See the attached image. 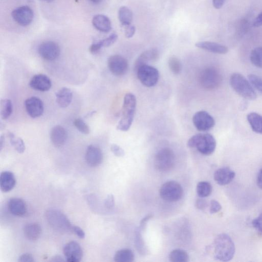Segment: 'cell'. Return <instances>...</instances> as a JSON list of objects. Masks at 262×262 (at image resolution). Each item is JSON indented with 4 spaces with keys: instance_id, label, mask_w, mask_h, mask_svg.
<instances>
[{
    "instance_id": "6",
    "label": "cell",
    "mask_w": 262,
    "mask_h": 262,
    "mask_svg": "<svg viewBox=\"0 0 262 262\" xmlns=\"http://www.w3.org/2000/svg\"><path fill=\"white\" fill-rule=\"evenodd\" d=\"M175 155L171 149L163 148L160 150L154 157V166L159 171L168 172L174 167Z\"/></svg>"
},
{
    "instance_id": "9",
    "label": "cell",
    "mask_w": 262,
    "mask_h": 262,
    "mask_svg": "<svg viewBox=\"0 0 262 262\" xmlns=\"http://www.w3.org/2000/svg\"><path fill=\"white\" fill-rule=\"evenodd\" d=\"M221 82V75L214 68L206 69L202 72L200 77V82L201 86L208 90L217 88Z\"/></svg>"
},
{
    "instance_id": "28",
    "label": "cell",
    "mask_w": 262,
    "mask_h": 262,
    "mask_svg": "<svg viewBox=\"0 0 262 262\" xmlns=\"http://www.w3.org/2000/svg\"><path fill=\"white\" fill-rule=\"evenodd\" d=\"M135 254L132 250L128 248L122 249L117 251L114 259L117 262H132L135 260Z\"/></svg>"
},
{
    "instance_id": "23",
    "label": "cell",
    "mask_w": 262,
    "mask_h": 262,
    "mask_svg": "<svg viewBox=\"0 0 262 262\" xmlns=\"http://www.w3.org/2000/svg\"><path fill=\"white\" fill-rule=\"evenodd\" d=\"M16 179L14 174L10 171H4L0 176V187L4 192L11 191L15 187Z\"/></svg>"
},
{
    "instance_id": "2",
    "label": "cell",
    "mask_w": 262,
    "mask_h": 262,
    "mask_svg": "<svg viewBox=\"0 0 262 262\" xmlns=\"http://www.w3.org/2000/svg\"><path fill=\"white\" fill-rule=\"evenodd\" d=\"M137 103V98L134 94L128 93L125 94L121 117L117 126L118 130L126 132L132 125L136 114Z\"/></svg>"
},
{
    "instance_id": "22",
    "label": "cell",
    "mask_w": 262,
    "mask_h": 262,
    "mask_svg": "<svg viewBox=\"0 0 262 262\" xmlns=\"http://www.w3.org/2000/svg\"><path fill=\"white\" fill-rule=\"evenodd\" d=\"M73 98L72 91L68 88H62L56 93V101L61 108H67L70 105Z\"/></svg>"
},
{
    "instance_id": "43",
    "label": "cell",
    "mask_w": 262,
    "mask_h": 262,
    "mask_svg": "<svg viewBox=\"0 0 262 262\" xmlns=\"http://www.w3.org/2000/svg\"><path fill=\"white\" fill-rule=\"evenodd\" d=\"M222 209L220 204L215 200H212L210 203V212L211 214H216L220 212Z\"/></svg>"
},
{
    "instance_id": "15",
    "label": "cell",
    "mask_w": 262,
    "mask_h": 262,
    "mask_svg": "<svg viewBox=\"0 0 262 262\" xmlns=\"http://www.w3.org/2000/svg\"><path fill=\"white\" fill-rule=\"evenodd\" d=\"M25 106L28 114L32 118H36L42 115L44 105L39 98L31 97L25 101Z\"/></svg>"
},
{
    "instance_id": "30",
    "label": "cell",
    "mask_w": 262,
    "mask_h": 262,
    "mask_svg": "<svg viewBox=\"0 0 262 262\" xmlns=\"http://www.w3.org/2000/svg\"><path fill=\"white\" fill-rule=\"evenodd\" d=\"M169 260L172 262H187L189 260V257L186 251L177 249L170 253Z\"/></svg>"
},
{
    "instance_id": "42",
    "label": "cell",
    "mask_w": 262,
    "mask_h": 262,
    "mask_svg": "<svg viewBox=\"0 0 262 262\" xmlns=\"http://www.w3.org/2000/svg\"><path fill=\"white\" fill-rule=\"evenodd\" d=\"M105 207L108 210L113 209L115 206V199L112 194H109L104 203Z\"/></svg>"
},
{
    "instance_id": "10",
    "label": "cell",
    "mask_w": 262,
    "mask_h": 262,
    "mask_svg": "<svg viewBox=\"0 0 262 262\" xmlns=\"http://www.w3.org/2000/svg\"><path fill=\"white\" fill-rule=\"evenodd\" d=\"M192 122L195 127L201 132H206L215 125L214 118L205 111L196 112L192 117Z\"/></svg>"
},
{
    "instance_id": "36",
    "label": "cell",
    "mask_w": 262,
    "mask_h": 262,
    "mask_svg": "<svg viewBox=\"0 0 262 262\" xmlns=\"http://www.w3.org/2000/svg\"><path fill=\"white\" fill-rule=\"evenodd\" d=\"M169 67L172 73L176 75H179L182 71V64L180 60L175 56L170 57L168 61Z\"/></svg>"
},
{
    "instance_id": "41",
    "label": "cell",
    "mask_w": 262,
    "mask_h": 262,
    "mask_svg": "<svg viewBox=\"0 0 262 262\" xmlns=\"http://www.w3.org/2000/svg\"><path fill=\"white\" fill-rule=\"evenodd\" d=\"M252 225L258 233L262 235V213L252 220Z\"/></svg>"
},
{
    "instance_id": "31",
    "label": "cell",
    "mask_w": 262,
    "mask_h": 262,
    "mask_svg": "<svg viewBox=\"0 0 262 262\" xmlns=\"http://www.w3.org/2000/svg\"><path fill=\"white\" fill-rule=\"evenodd\" d=\"M212 186L208 182L202 181L196 185V192L201 198H206L209 196L212 192Z\"/></svg>"
},
{
    "instance_id": "19",
    "label": "cell",
    "mask_w": 262,
    "mask_h": 262,
    "mask_svg": "<svg viewBox=\"0 0 262 262\" xmlns=\"http://www.w3.org/2000/svg\"><path fill=\"white\" fill-rule=\"evenodd\" d=\"M29 85L33 89L45 92L50 89L52 83L50 79L47 76L40 74L33 77Z\"/></svg>"
},
{
    "instance_id": "21",
    "label": "cell",
    "mask_w": 262,
    "mask_h": 262,
    "mask_svg": "<svg viewBox=\"0 0 262 262\" xmlns=\"http://www.w3.org/2000/svg\"><path fill=\"white\" fill-rule=\"evenodd\" d=\"M8 208L10 213L15 216L23 217L27 213V206L22 199L14 198L8 203Z\"/></svg>"
},
{
    "instance_id": "14",
    "label": "cell",
    "mask_w": 262,
    "mask_h": 262,
    "mask_svg": "<svg viewBox=\"0 0 262 262\" xmlns=\"http://www.w3.org/2000/svg\"><path fill=\"white\" fill-rule=\"evenodd\" d=\"M63 252L67 260L70 262H79L83 256L82 248L76 241H71L66 244Z\"/></svg>"
},
{
    "instance_id": "44",
    "label": "cell",
    "mask_w": 262,
    "mask_h": 262,
    "mask_svg": "<svg viewBox=\"0 0 262 262\" xmlns=\"http://www.w3.org/2000/svg\"><path fill=\"white\" fill-rule=\"evenodd\" d=\"M111 150L115 156L118 157H123L125 155L124 150L116 144L112 145Z\"/></svg>"
},
{
    "instance_id": "53",
    "label": "cell",
    "mask_w": 262,
    "mask_h": 262,
    "mask_svg": "<svg viewBox=\"0 0 262 262\" xmlns=\"http://www.w3.org/2000/svg\"><path fill=\"white\" fill-rule=\"evenodd\" d=\"M5 144V138L3 136L0 138V151H2Z\"/></svg>"
},
{
    "instance_id": "55",
    "label": "cell",
    "mask_w": 262,
    "mask_h": 262,
    "mask_svg": "<svg viewBox=\"0 0 262 262\" xmlns=\"http://www.w3.org/2000/svg\"><path fill=\"white\" fill-rule=\"evenodd\" d=\"M40 1L46 3H51L53 2L54 0H40Z\"/></svg>"
},
{
    "instance_id": "39",
    "label": "cell",
    "mask_w": 262,
    "mask_h": 262,
    "mask_svg": "<svg viewBox=\"0 0 262 262\" xmlns=\"http://www.w3.org/2000/svg\"><path fill=\"white\" fill-rule=\"evenodd\" d=\"M118 39V36L117 34H111L108 38L100 41L97 42L98 46H99L102 49L103 47H108L114 44Z\"/></svg>"
},
{
    "instance_id": "1",
    "label": "cell",
    "mask_w": 262,
    "mask_h": 262,
    "mask_svg": "<svg viewBox=\"0 0 262 262\" xmlns=\"http://www.w3.org/2000/svg\"><path fill=\"white\" fill-rule=\"evenodd\" d=\"M212 249L214 257L222 261L232 260L236 251L234 242L225 234H220L215 238Z\"/></svg>"
},
{
    "instance_id": "8",
    "label": "cell",
    "mask_w": 262,
    "mask_h": 262,
    "mask_svg": "<svg viewBox=\"0 0 262 262\" xmlns=\"http://www.w3.org/2000/svg\"><path fill=\"white\" fill-rule=\"evenodd\" d=\"M137 72L139 80L147 87H154L158 82L159 72L156 68L150 65L142 66L137 70Z\"/></svg>"
},
{
    "instance_id": "45",
    "label": "cell",
    "mask_w": 262,
    "mask_h": 262,
    "mask_svg": "<svg viewBox=\"0 0 262 262\" xmlns=\"http://www.w3.org/2000/svg\"><path fill=\"white\" fill-rule=\"evenodd\" d=\"M195 206L196 208L199 210H204L208 208V204L203 198H201L196 201L195 202Z\"/></svg>"
},
{
    "instance_id": "12",
    "label": "cell",
    "mask_w": 262,
    "mask_h": 262,
    "mask_svg": "<svg viewBox=\"0 0 262 262\" xmlns=\"http://www.w3.org/2000/svg\"><path fill=\"white\" fill-rule=\"evenodd\" d=\"M14 21L22 26L29 25L34 18V13L32 9L27 6H22L14 10L12 13Z\"/></svg>"
},
{
    "instance_id": "48",
    "label": "cell",
    "mask_w": 262,
    "mask_h": 262,
    "mask_svg": "<svg viewBox=\"0 0 262 262\" xmlns=\"http://www.w3.org/2000/svg\"><path fill=\"white\" fill-rule=\"evenodd\" d=\"M253 25L255 27H258L262 26V12L257 15L254 21Z\"/></svg>"
},
{
    "instance_id": "52",
    "label": "cell",
    "mask_w": 262,
    "mask_h": 262,
    "mask_svg": "<svg viewBox=\"0 0 262 262\" xmlns=\"http://www.w3.org/2000/svg\"><path fill=\"white\" fill-rule=\"evenodd\" d=\"M51 261H64V259L62 257V256L57 255L53 256L52 258H51V259L50 260Z\"/></svg>"
},
{
    "instance_id": "4",
    "label": "cell",
    "mask_w": 262,
    "mask_h": 262,
    "mask_svg": "<svg viewBox=\"0 0 262 262\" xmlns=\"http://www.w3.org/2000/svg\"><path fill=\"white\" fill-rule=\"evenodd\" d=\"M46 219L54 230L60 233L73 231V226L63 213L56 209H49L45 213Z\"/></svg>"
},
{
    "instance_id": "3",
    "label": "cell",
    "mask_w": 262,
    "mask_h": 262,
    "mask_svg": "<svg viewBox=\"0 0 262 262\" xmlns=\"http://www.w3.org/2000/svg\"><path fill=\"white\" fill-rule=\"evenodd\" d=\"M187 145L190 148H196L204 155H212L217 146L214 137L209 134H200L192 137L188 141Z\"/></svg>"
},
{
    "instance_id": "54",
    "label": "cell",
    "mask_w": 262,
    "mask_h": 262,
    "mask_svg": "<svg viewBox=\"0 0 262 262\" xmlns=\"http://www.w3.org/2000/svg\"><path fill=\"white\" fill-rule=\"evenodd\" d=\"M90 1L95 4H99L103 1V0H90Z\"/></svg>"
},
{
    "instance_id": "47",
    "label": "cell",
    "mask_w": 262,
    "mask_h": 262,
    "mask_svg": "<svg viewBox=\"0 0 262 262\" xmlns=\"http://www.w3.org/2000/svg\"><path fill=\"white\" fill-rule=\"evenodd\" d=\"M73 232L80 239H84L85 238V233L81 227L74 226L73 227Z\"/></svg>"
},
{
    "instance_id": "18",
    "label": "cell",
    "mask_w": 262,
    "mask_h": 262,
    "mask_svg": "<svg viewBox=\"0 0 262 262\" xmlns=\"http://www.w3.org/2000/svg\"><path fill=\"white\" fill-rule=\"evenodd\" d=\"M235 177V172L230 168L227 167L218 169L214 174L215 181L221 186L231 183Z\"/></svg>"
},
{
    "instance_id": "33",
    "label": "cell",
    "mask_w": 262,
    "mask_h": 262,
    "mask_svg": "<svg viewBox=\"0 0 262 262\" xmlns=\"http://www.w3.org/2000/svg\"><path fill=\"white\" fill-rule=\"evenodd\" d=\"M250 59L255 67L262 69V47L253 49L250 53Z\"/></svg>"
},
{
    "instance_id": "51",
    "label": "cell",
    "mask_w": 262,
    "mask_h": 262,
    "mask_svg": "<svg viewBox=\"0 0 262 262\" xmlns=\"http://www.w3.org/2000/svg\"><path fill=\"white\" fill-rule=\"evenodd\" d=\"M256 183L258 187L262 189V168L260 170L257 174Z\"/></svg>"
},
{
    "instance_id": "29",
    "label": "cell",
    "mask_w": 262,
    "mask_h": 262,
    "mask_svg": "<svg viewBox=\"0 0 262 262\" xmlns=\"http://www.w3.org/2000/svg\"><path fill=\"white\" fill-rule=\"evenodd\" d=\"M118 18L122 26L131 24L133 20V14L128 8L121 7L118 11Z\"/></svg>"
},
{
    "instance_id": "46",
    "label": "cell",
    "mask_w": 262,
    "mask_h": 262,
    "mask_svg": "<svg viewBox=\"0 0 262 262\" xmlns=\"http://www.w3.org/2000/svg\"><path fill=\"white\" fill-rule=\"evenodd\" d=\"M18 261L20 262H34L35 260L31 254L24 253L20 256Z\"/></svg>"
},
{
    "instance_id": "32",
    "label": "cell",
    "mask_w": 262,
    "mask_h": 262,
    "mask_svg": "<svg viewBox=\"0 0 262 262\" xmlns=\"http://www.w3.org/2000/svg\"><path fill=\"white\" fill-rule=\"evenodd\" d=\"M1 116L3 119H8L13 111L12 101L9 99L3 100L1 102Z\"/></svg>"
},
{
    "instance_id": "40",
    "label": "cell",
    "mask_w": 262,
    "mask_h": 262,
    "mask_svg": "<svg viewBox=\"0 0 262 262\" xmlns=\"http://www.w3.org/2000/svg\"><path fill=\"white\" fill-rule=\"evenodd\" d=\"M124 28L125 36L127 38H131L135 34L136 28L134 25L129 24L122 26Z\"/></svg>"
},
{
    "instance_id": "37",
    "label": "cell",
    "mask_w": 262,
    "mask_h": 262,
    "mask_svg": "<svg viewBox=\"0 0 262 262\" xmlns=\"http://www.w3.org/2000/svg\"><path fill=\"white\" fill-rule=\"evenodd\" d=\"M248 78L252 86L262 94V77L251 74L248 76Z\"/></svg>"
},
{
    "instance_id": "13",
    "label": "cell",
    "mask_w": 262,
    "mask_h": 262,
    "mask_svg": "<svg viewBox=\"0 0 262 262\" xmlns=\"http://www.w3.org/2000/svg\"><path fill=\"white\" fill-rule=\"evenodd\" d=\"M38 51L40 56L45 60L52 61L57 59L60 55L59 45L53 41H45L40 44Z\"/></svg>"
},
{
    "instance_id": "50",
    "label": "cell",
    "mask_w": 262,
    "mask_h": 262,
    "mask_svg": "<svg viewBox=\"0 0 262 262\" xmlns=\"http://www.w3.org/2000/svg\"><path fill=\"white\" fill-rule=\"evenodd\" d=\"M153 217L152 215H149L148 216L146 217L145 218L141 221V225L140 228L142 231L144 230L145 228L146 225L147 224L148 221Z\"/></svg>"
},
{
    "instance_id": "49",
    "label": "cell",
    "mask_w": 262,
    "mask_h": 262,
    "mask_svg": "<svg viewBox=\"0 0 262 262\" xmlns=\"http://www.w3.org/2000/svg\"><path fill=\"white\" fill-rule=\"evenodd\" d=\"M225 0H213V4L216 9H221L224 5Z\"/></svg>"
},
{
    "instance_id": "7",
    "label": "cell",
    "mask_w": 262,
    "mask_h": 262,
    "mask_svg": "<svg viewBox=\"0 0 262 262\" xmlns=\"http://www.w3.org/2000/svg\"><path fill=\"white\" fill-rule=\"evenodd\" d=\"M161 198L167 202L174 203L180 200L183 194L181 185L175 181H170L164 183L159 191Z\"/></svg>"
},
{
    "instance_id": "17",
    "label": "cell",
    "mask_w": 262,
    "mask_h": 262,
    "mask_svg": "<svg viewBox=\"0 0 262 262\" xmlns=\"http://www.w3.org/2000/svg\"><path fill=\"white\" fill-rule=\"evenodd\" d=\"M68 139L67 130L61 126L53 127L50 133V139L52 144L56 148H60L67 143Z\"/></svg>"
},
{
    "instance_id": "11",
    "label": "cell",
    "mask_w": 262,
    "mask_h": 262,
    "mask_svg": "<svg viewBox=\"0 0 262 262\" xmlns=\"http://www.w3.org/2000/svg\"><path fill=\"white\" fill-rule=\"evenodd\" d=\"M108 66L110 72L117 77L124 76L128 69L127 60L119 55L111 56L108 60Z\"/></svg>"
},
{
    "instance_id": "5",
    "label": "cell",
    "mask_w": 262,
    "mask_h": 262,
    "mask_svg": "<svg viewBox=\"0 0 262 262\" xmlns=\"http://www.w3.org/2000/svg\"><path fill=\"white\" fill-rule=\"evenodd\" d=\"M229 83L234 90L245 99L255 100L256 94L250 83L242 75L235 73L232 75Z\"/></svg>"
},
{
    "instance_id": "38",
    "label": "cell",
    "mask_w": 262,
    "mask_h": 262,
    "mask_svg": "<svg viewBox=\"0 0 262 262\" xmlns=\"http://www.w3.org/2000/svg\"><path fill=\"white\" fill-rule=\"evenodd\" d=\"M74 124L80 133L84 135L90 134L89 126L81 118H77L74 121Z\"/></svg>"
},
{
    "instance_id": "20",
    "label": "cell",
    "mask_w": 262,
    "mask_h": 262,
    "mask_svg": "<svg viewBox=\"0 0 262 262\" xmlns=\"http://www.w3.org/2000/svg\"><path fill=\"white\" fill-rule=\"evenodd\" d=\"M159 57V51L156 48H151L143 52L137 58L135 63L137 71L142 66L148 64L150 62L157 61Z\"/></svg>"
},
{
    "instance_id": "27",
    "label": "cell",
    "mask_w": 262,
    "mask_h": 262,
    "mask_svg": "<svg viewBox=\"0 0 262 262\" xmlns=\"http://www.w3.org/2000/svg\"><path fill=\"white\" fill-rule=\"evenodd\" d=\"M247 120L254 133L262 135V116L255 112H251L247 116Z\"/></svg>"
},
{
    "instance_id": "24",
    "label": "cell",
    "mask_w": 262,
    "mask_h": 262,
    "mask_svg": "<svg viewBox=\"0 0 262 262\" xmlns=\"http://www.w3.org/2000/svg\"><path fill=\"white\" fill-rule=\"evenodd\" d=\"M195 45L196 47L216 54H225L228 52V48L226 46L212 42H200Z\"/></svg>"
},
{
    "instance_id": "35",
    "label": "cell",
    "mask_w": 262,
    "mask_h": 262,
    "mask_svg": "<svg viewBox=\"0 0 262 262\" xmlns=\"http://www.w3.org/2000/svg\"><path fill=\"white\" fill-rule=\"evenodd\" d=\"M141 229L139 228L136 233V245L137 249L141 254L145 255L148 250L145 244V242L141 236Z\"/></svg>"
},
{
    "instance_id": "34",
    "label": "cell",
    "mask_w": 262,
    "mask_h": 262,
    "mask_svg": "<svg viewBox=\"0 0 262 262\" xmlns=\"http://www.w3.org/2000/svg\"><path fill=\"white\" fill-rule=\"evenodd\" d=\"M9 137L11 144L16 151L20 154L23 153L25 151L26 147L23 140L20 138H16L14 134L10 132L9 133Z\"/></svg>"
},
{
    "instance_id": "26",
    "label": "cell",
    "mask_w": 262,
    "mask_h": 262,
    "mask_svg": "<svg viewBox=\"0 0 262 262\" xmlns=\"http://www.w3.org/2000/svg\"><path fill=\"white\" fill-rule=\"evenodd\" d=\"M92 24L97 30L103 32H108L112 29L110 19L103 15L94 16L92 19Z\"/></svg>"
},
{
    "instance_id": "16",
    "label": "cell",
    "mask_w": 262,
    "mask_h": 262,
    "mask_svg": "<svg viewBox=\"0 0 262 262\" xmlns=\"http://www.w3.org/2000/svg\"><path fill=\"white\" fill-rule=\"evenodd\" d=\"M85 160L88 165L95 168L99 166L103 160V154L102 150L98 147L90 145L86 151Z\"/></svg>"
},
{
    "instance_id": "25",
    "label": "cell",
    "mask_w": 262,
    "mask_h": 262,
    "mask_svg": "<svg viewBox=\"0 0 262 262\" xmlns=\"http://www.w3.org/2000/svg\"><path fill=\"white\" fill-rule=\"evenodd\" d=\"M23 231L25 237L28 240L35 241L40 237L42 228L39 224L31 223L24 226Z\"/></svg>"
}]
</instances>
